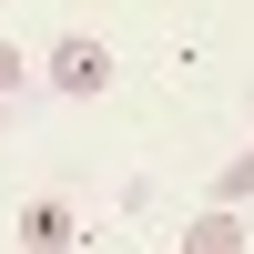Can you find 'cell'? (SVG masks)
Listing matches in <instances>:
<instances>
[{"label": "cell", "instance_id": "obj_4", "mask_svg": "<svg viewBox=\"0 0 254 254\" xmlns=\"http://www.w3.org/2000/svg\"><path fill=\"white\" fill-rule=\"evenodd\" d=\"M214 203H254V142H244V153L214 173Z\"/></svg>", "mask_w": 254, "mask_h": 254}, {"label": "cell", "instance_id": "obj_5", "mask_svg": "<svg viewBox=\"0 0 254 254\" xmlns=\"http://www.w3.org/2000/svg\"><path fill=\"white\" fill-rule=\"evenodd\" d=\"M20 81H31V61H20V51H10V41H0V102H10V92H20Z\"/></svg>", "mask_w": 254, "mask_h": 254}, {"label": "cell", "instance_id": "obj_2", "mask_svg": "<svg viewBox=\"0 0 254 254\" xmlns=\"http://www.w3.org/2000/svg\"><path fill=\"white\" fill-rule=\"evenodd\" d=\"M183 254H244V203H214V214L183 224Z\"/></svg>", "mask_w": 254, "mask_h": 254}, {"label": "cell", "instance_id": "obj_3", "mask_svg": "<svg viewBox=\"0 0 254 254\" xmlns=\"http://www.w3.org/2000/svg\"><path fill=\"white\" fill-rule=\"evenodd\" d=\"M20 244H31V254H71V244H81L71 203H31V214H20Z\"/></svg>", "mask_w": 254, "mask_h": 254}, {"label": "cell", "instance_id": "obj_1", "mask_svg": "<svg viewBox=\"0 0 254 254\" xmlns=\"http://www.w3.org/2000/svg\"><path fill=\"white\" fill-rule=\"evenodd\" d=\"M51 81H61V92H71V102H92L102 92V81H112V51H102V41H61V51H51Z\"/></svg>", "mask_w": 254, "mask_h": 254}]
</instances>
